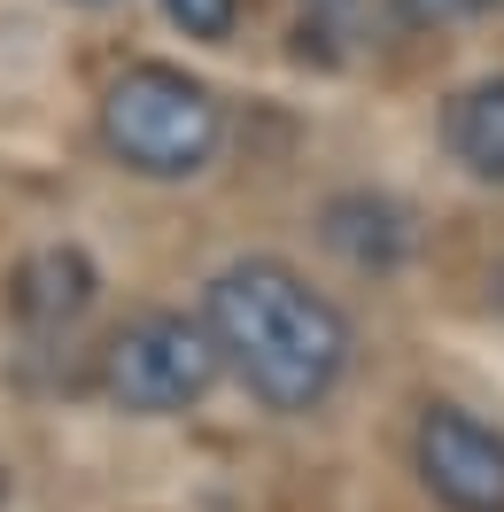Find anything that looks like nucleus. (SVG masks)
<instances>
[{"label":"nucleus","instance_id":"6e6552de","mask_svg":"<svg viewBox=\"0 0 504 512\" xmlns=\"http://www.w3.org/2000/svg\"><path fill=\"white\" fill-rule=\"evenodd\" d=\"M365 16H373V0H295L303 47L311 39H365Z\"/></svg>","mask_w":504,"mask_h":512},{"label":"nucleus","instance_id":"39448f33","mask_svg":"<svg viewBox=\"0 0 504 512\" xmlns=\"http://www.w3.org/2000/svg\"><path fill=\"white\" fill-rule=\"evenodd\" d=\"M101 295V272L86 249H70V241H47V249H32L24 264H16V280H8V311L32 326V334H63V326H78L86 311H94Z\"/></svg>","mask_w":504,"mask_h":512},{"label":"nucleus","instance_id":"1a4fd4ad","mask_svg":"<svg viewBox=\"0 0 504 512\" xmlns=\"http://www.w3.org/2000/svg\"><path fill=\"white\" fill-rule=\"evenodd\" d=\"M504 16V0H396V24L411 32H458V24H489Z\"/></svg>","mask_w":504,"mask_h":512},{"label":"nucleus","instance_id":"423d86ee","mask_svg":"<svg viewBox=\"0 0 504 512\" xmlns=\"http://www.w3.org/2000/svg\"><path fill=\"white\" fill-rule=\"evenodd\" d=\"M318 233H326V249L357 264V272H396L411 256V210L404 202H388V194H334L326 210H318Z\"/></svg>","mask_w":504,"mask_h":512},{"label":"nucleus","instance_id":"ddd939ff","mask_svg":"<svg viewBox=\"0 0 504 512\" xmlns=\"http://www.w3.org/2000/svg\"><path fill=\"white\" fill-rule=\"evenodd\" d=\"M86 8H101V0H86Z\"/></svg>","mask_w":504,"mask_h":512},{"label":"nucleus","instance_id":"f03ea898","mask_svg":"<svg viewBox=\"0 0 504 512\" xmlns=\"http://www.w3.org/2000/svg\"><path fill=\"white\" fill-rule=\"evenodd\" d=\"M101 148L132 179H194L225 148V101L179 63H125L101 86Z\"/></svg>","mask_w":504,"mask_h":512},{"label":"nucleus","instance_id":"7ed1b4c3","mask_svg":"<svg viewBox=\"0 0 504 512\" xmlns=\"http://www.w3.org/2000/svg\"><path fill=\"white\" fill-rule=\"evenodd\" d=\"M225 357L210 342V326L187 311H140L125 319L94 357V388L132 419H179L218 388Z\"/></svg>","mask_w":504,"mask_h":512},{"label":"nucleus","instance_id":"9b49d317","mask_svg":"<svg viewBox=\"0 0 504 512\" xmlns=\"http://www.w3.org/2000/svg\"><path fill=\"white\" fill-rule=\"evenodd\" d=\"M489 288H497V311H504V264H497V280H489Z\"/></svg>","mask_w":504,"mask_h":512},{"label":"nucleus","instance_id":"f257e3e1","mask_svg":"<svg viewBox=\"0 0 504 512\" xmlns=\"http://www.w3.org/2000/svg\"><path fill=\"white\" fill-rule=\"evenodd\" d=\"M202 326L218 342L225 373L249 388L264 412L303 419L349 381L357 326L334 295H318L287 256H233L202 288Z\"/></svg>","mask_w":504,"mask_h":512},{"label":"nucleus","instance_id":"9d476101","mask_svg":"<svg viewBox=\"0 0 504 512\" xmlns=\"http://www.w3.org/2000/svg\"><path fill=\"white\" fill-rule=\"evenodd\" d=\"M163 16L179 24L187 39H233V24H241V0H163Z\"/></svg>","mask_w":504,"mask_h":512},{"label":"nucleus","instance_id":"0eeeda50","mask_svg":"<svg viewBox=\"0 0 504 512\" xmlns=\"http://www.w3.org/2000/svg\"><path fill=\"white\" fill-rule=\"evenodd\" d=\"M442 148L458 156V171L504 187V70L450 94V109H442Z\"/></svg>","mask_w":504,"mask_h":512},{"label":"nucleus","instance_id":"f8f14e48","mask_svg":"<svg viewBox=\"0 0 504 512\" xmlns=\"http://www.w3.org/2000/svg\"><path fill=\"white\" fill-rule=\"evenodd\" d=\"M0 505H8V474H0Z\"/></svg>","mask_w":504,"mask_h":512},{"label":"nucleus","instance_id":"20e7f679","mask_svg":"<svg viewBox=\"0 0 504 512\" xmlns=\"http://www.w3.org/2000/svg\"><path fill=\"white\" fill-rule=\"evenodd\" d=\"M411 466L442 512H504V427L466 404H419Z\"/></svg>","mask_w":504,"mask_h":512}]
</instances>
